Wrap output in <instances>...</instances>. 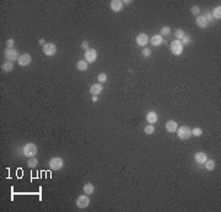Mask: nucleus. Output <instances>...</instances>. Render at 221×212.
Here are the masks:
<instances>
[{
    "label": "nucleus",
    "mask_w": 221,
    "mask_h": 212,
    "mask_svg": "<svg viewBox=\"0 0 221 212\" xmlns=\"http://www.w3.org/2000/svg\"><path fill=\"white\" fill-rule=\"evenodd\" d=\"M97 100H98L97 95H94V96H92V101H94V103H96V101H97Z\"/></svg>",
    "instance_id": "c9c22d12"
},
{
    "label": "nucleus",
    "mask_w": 221,
    "mask_h": 212,
    "mask_svg": "<svg viewBox=\"0 0 221 212\" xmlns=\"http://www.w3.org/2000/svg\"><path fill=\"white\" fill-rule=\"evenodd\" d=\"M150 43H151V46H154V47H157V46L164 43V37H161L160 35H154L151 38H150Z\"/></svg>",
    "instance_id": "2eb2a0df"
},
{
    "label": "nucleus",
    "mask_w": 221,
    "mask_h": 212,
    "mask_svg": "<svg viewBox=\"0 0 221 212\" xmlns=\"http://www.w3.org/2000/svg\"><path fill=\"white\" fill-rule=\"evenodd\" d=\"M42 51L46 56L48 57H53L55 53H57V46L54 43H46L43 47H42Z\"/></svg>",
    "instance_id": "6e6552de"
},
{
    "label": "nucleus",
    "mask_w": 221,
    "mask_h": 212,
    "mask_svg": "<svg viewBox=\"0 0 221 212\" xmlns=\"http://www.w3.org/2000/svg\"><path fill=\"white\" fill-rule=\"evenodd\" d=\"M110 6V10L114 13H119V11H122L123 10V1L122 0H112L109 4Z\"/></svg>",
    "instance_id": "9b49d317"
},
{
    "label": "nucleus",
    "mask_w": 221,
    "mask_h": 212,
    "mask_svg": "<svg viewBox=\"0 0 221 212\" xmlns=\"http://www.w3.org/2000/svg\"><path fill=\"white\" fill-rule=\"evenodd\" d=\"M76 68H77V70H80V72H85V70H87V68H88V63L86 62V60H79V62L76 63Z\"/></svg>",
    "instance_id": "6ab92c4d"
},
{
    "label": "nucleus",
    "mask_w": 221,
    "mask_h": 212,
    "mask_svg": "<svg viewBox=\"0 0 221 212\" xmlns=\"http://www.w3.org/2000/svg\"><path fill=\"white\" fill-rule=\"evenodd\" d=\"M206 159H208V155L204 152H197L194 154V160H195V163H198V164H204L206 161Z\"/></svg>",
    "instance_id": "ddd939ff"
},
{
    "label": "nucleus",
    "mask_w": 221,
    "mask_h": 212,
    "mask_svg": "<svg viewBox=\"0 0 221 212\" xmlns=\"http://www.w3.org/2000/svg\"><path fill=\"white\" fill-rule=\"evenodd\" d=\"M38 165V160L36 157H32V158H28V161H27V167L28 168H36Z\"/></svg>",
    "instance_id": "b1692460"
},
{
    "label": "nucleus",
    "mask_w": 221,
    "mask_h": 212,
    "mask_svg": "<svg viewBox=\"0 0 221 212\" xmlns=\"http://www.w3.org/2000/svg\"><path fill=\"white\" fill-rule=\"evenodd\" d=\"M135 41H136V45L139 46V47H145L147 43H149V36L146 35V33H139L138 36H136V38H135Z\"/></svg>",
    "instance_id": "1a4fd4ad"
},
{
    "label": "nucleus",
    "mask_w": 221,
    "mask_h": 212,
    "mask_svg": "<svg viewBox=\"0 0 221 212\" xmlns=\"http://www.w3.org/2000/svg\"><path fill=\"white\" fill-rule=\"evenodd\" d=\"M190 42V36L189 35H184V37L180 39V43H182L183 46H186V45H188Z\"/></svg>",
    "instance_id": "7c9ffc66"
},
{
    "label": "nucleus",
    "mask_w": 221,
    "mask_h": 212,
    "mask_svg": "<svg viewBox=\"0 0 221 212\" xmlns=\"http://www.w3.org/2000/svg\"><path fill=\"white\" fill-rule=\"evenodd\" d=\"M195 22H197V26L200 27V28H206V26H208V24H209V22L206 21V19H205L203 15L197 16Z\"/></svg>",
    "instance_id": "f3484780"
},
{
    "label": "nucleus",
    "mask_w": 221,
    "mask_h": 212,
    "mask_svg": "<svg viewBox=\"0 0 221 212\" xmlns=\"http://www.w3.org/2000/svg\"><path fill=\"white\" fill-rule=\"evenodd\" d=\"M3 70H4V72H13V70H14V62H9V60H6V62L3 64Z\"/></svg>",
    "instance_id": "412c9836"
},
{
    "label": "nucleus",
    "mask_w": 221,
    "mask_h": 212,
    "mask_svg": "<svg viewBox=\"0 0 221 212\" xmlns=\"http://www.w3.org/2000/svg\"><path fill=\"white\" fill-rule=\"evenodd\" d=\"M84 57H85V60L87 63H94V62H96V59H97V51L95 48H88V49L85 51Z\"/></svg>",
    "instance_id": "423d86ee"
},
{
    "label": "nucleus",
    "mask_w": 221,
    "mask_h": 212,
    "mask_svg": "<svg viewBox=\"0 0 221 212\" xmlns=\"http://www.w3.org/2000/svg\"><path fill=\"white\" fill-rule=\"evenodd\" d=\"M102 90H103V86L102 84H94L91 85V88H90V94L91 95H98V94H101L102 93Z\"/></svg>",
    "instance_id": "dca6fc26"
},
{
    "label": "nucleus",
    "mask_w": 221,
    "mask_h": 212,
    "mask_svg": "<svg viewBox=\"0 0 221 212\" xmlns=\"http://www.w3.org/2000/svg\"><path fill=\"white\" fill-rule=\"evenodd\" d=\"M190 133H192V136H194V137H200L203 135V129L200 127H194V128L190 129Z\"/></svg>",
    "instance_id": "393cba45"
},
{
    "label": "nucleus",
    "mask_w": 221,
    "mask_h": 212,
    "mask_svg": "<svg viewBox=\"0 0 221 212\" xmlns=\"http://www.w3.org/2000/svg\"><path fill=\"white\" fill-rule=\"evenodd\" d=\"M205 19H206V21L209 22V21H213V15H211V13H209V11H206L204 15H203Z\"/></svg>",
    "instance_id": "2f4dec72"
},
{
    "label": "nucleus",
    "mask_w": 221,
    "mask_h": 212,
    "mask_svg": "<svg viewBox=\"0 0 221 212\" xmlns=\"http://www.w3.org/2000/svg\"><path fill=\"white\" fill-rule=\"evenodd\" d=\"M97 79H98L99 84L106 83V82H107V74H106V73H99V74H98V77H97Z\"/></svg>",
    "instance_id": "c85d7f7f"
},
{
    "label": "nucleus",
    "mask_w": 221,
    "mask_h": 212,
    "mask_svg": "<svg viewBox=\"0 0 221 212\" xmlns=\"http://www.w3.org/2000/svg\"><path fill=\"white\" fill-rule=\"evenodd\" d=\"M37 152H38V148H37V146L35 144V143H26L25 146H24V148H22V153H24V155L25 157H27V158H32V157H35L36 154H37Z\"/></svg>",
    "instance_id": "f257e3e1"
},
{
    "label": "nucleus",
    "mask_w": 221,
    "mask_h": 212,
    "mask_svg": "<svg viewBox=\"0 0 221 212\" xmlns=\"http://www.w3.org/2000/svg\"><path fill=\"white\" fill-rule=\"evenodd\" d=\"M90 205V196L88 195H80L76 199V206L77 208H86Z\"/></svg>",
    "instance_id": "0eeeda50"
},
{
    "label": "nucleus",
    "mask_w": 221,
    "mask_h": 212,
    "mask_svg": "<svg viewBox=\"0 0 221 212\" xmlns=\"http://www.w3.org/2000/svg\"><path fill=\"white\" fill-rule=\"evenodd\" d=\"M38 43H39V45H41L42 47H43V46L46 45V42H44V39H43V38H41V39H39V41H38Z\"/></svg>",
    "instance_id": "f704fd0d"
},
{
    "label": "nucleus",
    "mask_w": 221,
    "mask_h": 212,
    "mask_svg": "<svg viewBox=\"0 0 221 212\" xmlns=\"http://www.w3.org/2000/svg\"><path fill=\"white\" fill-rule=\"evenodd\" d=\"M4 56H5L6 60H9V62H15V60H18V58H20L21 54H20L18 51L15 49L14 47L13 48H7L6 47V49L4 51Z\"/></svg>",
    "instance_id": "f03ea898"
},
{
    "label": "nucleus",
    "mask_w": 221,
    "mask_h": 212,
    "mask_svg": "<svg viewBox=\"0 0 221 212\" xmlns=\"http://www.w3.org/2000/svg\"><path fill=\"white\" fill-rule=\"evenodd\" d=\"M169 33H171V27L169 26H164V27H161V30H160V36L161 37H167V36H169Z\"/></svg>",
    "instance_id": "5701e85b"
},
{
    "label": "nucleus",
    "mask_w": 221,
    "mask_h": 212,
    "mask_svg": "<svg viewBox=\"0 0 221 212\" xmlns=\"http://www.w3.org/2000/svg\"><path fill=\"white\" fill-rule=\"evenodd\" d=\"M17 62H18V64L21 65V67H26V65H28L29 63L32 62V57H31V54H29V53H24V54L20 56Z\"/></svg>",
    "instance_id": "9d476101"
},
{
    "label": "nucleus",
    "mask_w": 221,
    "mask_h": 212,
    "mask_svg": "<svg viewBox=\"0 0 221 212\" xmlns=\"http://www.w3.org/2000/svg\"><path fill=\"white\" fill-rule=\"evenodd\" d=\"M211 15H213V19H217V20L221 19V6L220 5H217L216 7H214Z\"/></svg>",
    "instance_id": "4be33fe9"
},
{
    "label": "nucleus",
    "mask_w": 221,
    "mask_h": 212,
    "mask_svg": "<svg viewBox=\"0 0 221 212\" xmlns=\"http://www.w3.org/2000/svg\"><path fill=\"white\" fill-rule=\"evenodd\" d=\"M157 120H158V116H157V114L155 112V111H149V112L146 114V121L150 125L156 123Z\"/></svg>",
    "instance_id": "4468645a"
},
{
    "label": "nucleus",
    "mask_w": 221,
    "mask_h": 212,
    "mask_svg": "<svg viewBox=\"0 0 221 212\" xmlns=\"http://www.w3.org/2000/svg\"><path fill=\"white\" fill-rule=\"evenodd\" d=\"M184 35H186V32L183 31V30H180V28H177L175 31V37H176V39H178V41H180V39L184 37Z\"/></svg>",
    "instance_id": "a878e982"
},
{
    "label": "nucleus",
    "mask_w": 221,
    "mask_h": 212,
    "mask_svg": "<svg viewBox=\"0 0 221 212\" xmlns=\"http://www.w3.org/2000/svg\"><path fill=\"white\" fill-rule=\"evenodd\" d=\"M169 48H171V52H172L175 56H180L183 53V48L184 46L180 43V41H178V39H175V41H172L169 43Z\"/></svg>",
    "instance_id": "20e7f679"
},
{
    "label": "nucleus",
    "mask_w": 221,
    "mask_h": 212,
    "mask_svg": "<svg viewBox=\"0 0 221 212\" xmlns=\"http://www.w3.org/2000/svg\"><path fill=\"white\" fill-rule=\"evenodd\" d=\"M165 127H166V131H167V132L175 133V132H177V129H178V123L176 122L175 120H169V121H167V122H166Z\"/></svg>",
    "instance_id": "f8f14e48"
},
{
    "label": "nucleus",
    "mask_w": 221,
    "mask_h": 212,
    "mask_svg": "<svg viewBox=\"0 0 221 212\" xmlns=\"http://www.w3.org/2000/svg\"><path fill=\"white\" fill-rule=\"evenodd\" d=\"M84 194H86V195H92L94 194V191H95V185L94 184H91V183H87V184H85L84 185Z\"/></svg>",
    "instance_id": "a211bd4d"
},
{
    "label": "nucleus",
    "mask_w": 221,
    "mask_h": 212,
    "mask_svg": "<svg viewBox=\"0 0 221 212\" xmlns=\"http://www.w3.org/2000/svg\"><path fill=\"white\" fill-rule=\"evenodd\" d=\"M6 46H7V48H13V46H14V39H13V38L7 39V42H6Z\"/></svg>",
    "instance_id": "473e14b6"
},
{
    "label": "nucleus",
    "mask_w": 221,
    "mask_h": 212,
    "mask_svg": "<svg viewBox=\"0 0 221 212\" xmlns=\"http://www.w3.org/2000/svg\"><path fill=\"white\" fill-rule=\"evenodd\" d=\"M130 3H132L130 0H124V1H123V5H124V4H130Z\"/></svg>",
    "instance_id": "e433bc0d"
},
{
    "label": "nucleus",
    "mask_w": 221,
    "mask_h": 212,
    "mask_svg": "<svg viewBox=\"0 0 221 212\" xmlns=\"http://www.w3.org/2000/svg\"><path fill=\"white\" fill-rule=\"evenodd\" d=\"M141 54L144 58H149L150 56H151V49H150L149 47H144L143 51H141Z\"/></svg>",
    "instance_id": "cd10ccee"
},
{
    "label": "nucleus",
    "mask_w": 221,
    "mask_h": 212,
    "mask_svg": "<svg viewBox=\"0 0 221 212\" xmlns=\"http://www.w3.org/2000/svg\"><path fill=\"white\" fill-rule=\"evenodd\" d=\"M177 136L179 139L186 141L189 139V137H192V133H190V128L188 126H182L179 127V129H177Z\"/></svg>",
    "instance_id": "39448f33"
},
{
    "label": "nucleus",
    "mask_w": 221,
    "mask_h": 212,
    "mask_svg": "<svg viewBox=\"0 0 221 212\" xmlns=\"http://www.w3.org/2000/svg\"><path fill=\"white\" fill-rule=\"evenodd\" d=\"M81 48L85 49V51H86V49H88V41H84L81 43Z\"/></svg>",
    "instance_id": "72a5a7b5"
},
{
    "label": "nucleus",
    "mask_w": 221,
    "mask_h": 212,
    "mask_svg": "<svg viewBox=\"0 0 221 212\" xmlns=\"http://www.w3.org/2000/svg\"><path fill=\"white\" fill-rule=\"evenodd\" d=\"M190 13H192L193 15H195V16H199V14H200V7L197 6V5L192 6V7H190Z\"/></svg>",
    "instance_id": "c756f323"
},
{
    "label": "nucleus",
    "mask_w": 221,
    "mask_h": 212,
    "mask_svg": "<svg viewBox=\"0 0 221 212\" xmlns=\"http://www.w3.org/2000/svg\"><path fill=\"white\" fill-rule=\"evenodd\" d=\"M215 160L214 159H206V161L204 163V167H205V169L208 170V171H211V170H214L215 169Z\"/></svg>",
    "instance_id": "aec40b11"
},
{
    "label": "nucleus",
    "mask_w": 221,
    "mask_h": 212,
    "mask_svg": "<svg viewBox=\"0 0 221 212\" xmlns=\"http://www.w3.org/2000/svg\"><path fill=\"white\" fill-rule=\"evenodd\" d=\"M48 165H49V168H51L52 170L58 171V170H60V169L64 167V160L60 158V157H53L51 160H49Z\"/></svg>",
    "instance_id": "7ed1b4c3"
},
{
    "label": "nucleus",
    "mask_w": 221,
    "mask_h": 212,
    "mask_svg": "<svg viewBox=\"0 0 221 212\" xmlns=\"http://www.w3.org/2000/svg\"><path fill=\"white\" fill-rule=\"evenodd\" d=\"M144 132H145L146 135H149V136H150V135H152V133L155 132V127H154L152 125H150V123H149L147 126H145Z\"/></svg>",
    "instance_id": "bb28decb"
}]
</instances>
